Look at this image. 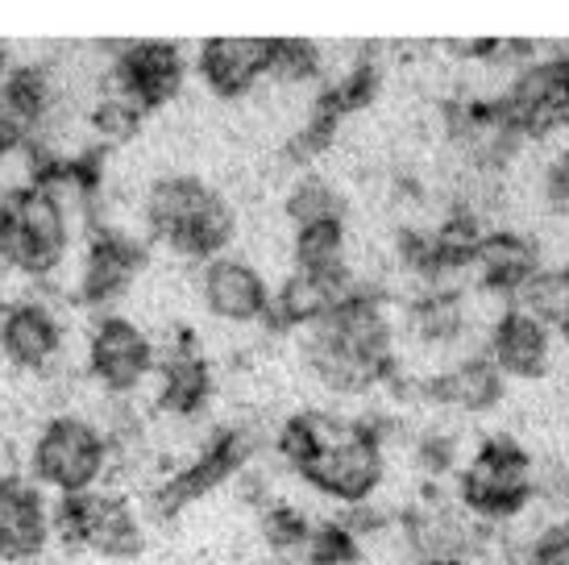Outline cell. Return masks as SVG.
<instances>
[{
	"mask_svg": "<svg viewBox=\"0 0 569 565\" xmlns=\"http://www.w3.org/2000/svg\"><path fill=\"white\" fill-rule=\"evenodd\" d=\"M329 92H332V100L341 105V112L366 109V105L375 100V92H379V67H375V59L362 54L337 83H329Z\"/></svg>",
	"mask_w": 569,
	"mask_h": 565,
	"instance_id": "obj_32",
	"label": "cell"
},
{
	"mask_svg": "<svg viewBox=\"0 0 569 565\" xmlns=\"http://www.w3.org/2000/svg\"><path fill=\"white\" fill-rule=\"evenodd\" d=\"M109 466L112 449L104 428H96L83 416H54V420H47L30 454L33 483L59 490V495L96 490V483L104 478Z\"/></svg>",
	"mask_w": 569,
	"mask_h": 565,
	"instance_id": "obj_4",
	"label": "cell"
},
{
	"mask_svg": "<svg viewBox=\"0 0 569 565\" xmlns=\"http://www.w3.org/2000/svg\"><path fill=\"white\" fill-rule=\"evenodd\" d=\"M503 105L520 133H549L569 126V59L523 67Z\"/></svg>",
	"mask_w": 569,
	"mask_h": 565,
	"instance_id": "obj_12",
	"label": "cell"
},
{
	"mask_svg": "<svg viewBox=\"0 0 569 565\" xmlns=\"http://www.w3.org/2000/svg\"><path fill=\"white\" fill-rule=\"evenodd\" d=\"M403 533L416 562H466L475 549V524L461 503L445 495H425L403 512Z\"/></svg>",
	"mask_w": 569,
	"mask_h": 565,
	"instance_id": "obj_10",
	"label": "cell"
},
{
	"mask_svg": "<svg viewBox=\"0 0 569 565\" xmlns=\"http://www.w3.org/2000/svg\"><path fill=\"white\" fill-rule=\"evenodd\" d=\"M308 533H312V524L300 507H291V503H267L262 507V536L274 553H303Z\"/></svg>",
	"mask_w": 569,
	"mask_h": 565,
	"instance_id": "obj_31",
	"label": "cell"
},
{
	"mask_svg": "<svg viewBox=\"0 0 569 565\" xmlns=\"http://www.w3.org/2000/svg\"><path fill=\"white\" fill-rule=\"evenodd\" d=\"M26 141H30V129L21 126V121H17L9 109H0V158L17 155Z\"/></svg>",
	"mask_w": 569,
	"mask_h": 565,
	"instance_id": "obj_37",
	"label": "cell"
},
{
	"mask_svg": "<svg viewBox=\"0 0 569 565\" xmlns=\"http://www.w3.org/2000/svg\"><path fill=\"white\" fill-rule=\"evenodd\" d=\"M212 399V366L204 361L191 333L174 337L159 366V408L171 416H200Z\"/></svg>",
	"mask_w": 569,
	"mask_h": 565,
	"instance_id": "obj_19",
	"label": "cell"
},
{
	"mask_svg": "<svg viewBox=\"0 0 569 565\" xmlns=\"http://www.w3.org/2000/svg\"><path fill=\"white\" fill-rule=\"evenodd\" d=\"M545 191H549V205L569 217V146L557 155L553 167H549V184H545Z\"/></svg>",
	"mask_w": 569,
	"mask_h": 565,
	"instance_id": "obj_36",
	"label": "cell"
},
{
	"mask_svg": "<svg viewBox=\"0 0 569 565\" xmlns=\"http://www.w3.org/2000/svg\"><path fill=\"white\" fill-rule=\"evenodd\" d=\"M0 354L21 370H47L63 354V325L42 299H17L0 313Z\"/></svg>",
	"mask_w": 569,
	"mask_h": 565,
	"instance_id": "obj_16",
	"label": "cell"
},
{
	"mask_svg": "<svg viewBox=\"0 0 569 565\" xmlns=\"http://www.w3.org/2000/svg\"><path fill=\"white\" fill-rule=\"evenodd\" d=\"M325 54L312 38H270V67L267 79H283V83H308L320 76Z\"/></svg>",
	"mask_w": 569,
	"mask_h": 565,
	"instance_id": "obj_30",
	"label": "cell"
},
{
	"mask_svg": "<svg viewBox=\"0 0 569 565\" xmlns=\"http://www.w3.org/2000/svg\"><path fill=\"white\" fill-rule=\"evenodd\" d=\"M549 329L540 325L537 316H528L523 308H511L495 320L490 329V349L487 358L495 361L499 375L511 378H545L549 375Z\"/></svg>",
	"mask_w": 569,
	"mask_h": 565,
	"instance_id": "obj_18",
	"label": "cell"
},
{
	"mask_svg": "<svg viewBox=\"0 0 569 565\" xmlns=\"http://www.w3.org/2000/svg\"><path fill=\"white\" fill-rule=\"evenodd\" d=\"M296 270L337 287H353L346 267V220L296 229Z\"/></svg>",
	"mask_w": 569,
	"mask_h": 565,
	"instance_id": "obj_23",
	"label": "cell"
},
{
	"mask_svg": "<svg viewBox=\"0 0 569 565\" xmlns=\"http://www.w3.org/2000/svg\"><path fill=\"white\" fill-rule=\"evenodd\" d=\"M349 287H337V282L312 279V275H291V279L270 296V313L267 320L274 329H317L320 320L337 308V299L346 296Z\"/></svg>",
	"mask_w": 569,
	"mask_h": 565,
	"instance_id": "obj_22",
	"label": "cell"
},
{
	"mask_svg": "<svg viewBox=\"0 0 569 565\" xmlns=\"http://www.w3.org/2000/svg\"><path fill=\"white\" fill-rule=\"evenodd\" d=\"M520 296H523V313L537 316L545 329L561 333L569 341V267L540 270Z\"/></svg>",
	"mask_w": 569,
	"mask_h": 565,
	"instance_id": "obj_27",
	"label": "cell"
},
{
	"mask_svg": "<svg viewBox=\"0 0 569 565\" xmlns=\"http://www.w3.org/2000/svg\"><path fill=\"white\" fill-rule=\"evenodd\" d=\"M146 225L183 258H221L238 234V212L196 175H162L146 191Z\"/></svg>",
	"mask_w": 569,
	"mask_h": 565,
	"instance_id": "obj_1",
	"label": "cell"
},
{
	"mask_svg": "<svg viewBox=\"0 0 569 565\" xmlns=\"http://www.w3.org/2000/svg\"><path fill=\"white\" fill-rule=\"evenodd\" d=\"M0 109H9L26 129L42 126L54 109V79L47 67L21 63L9 71L4 88H0Z\"/></svg>",
	"mask_w": 569,
	"mask_h": 565,
	"instance_id": "obj_25",
	"label": "cell"
},
{
	"mask_svg": "<svg viewBox=\"0 0 569 565\" xmlns=\"http://www.w3.org/2000/svg\"><path fill=\"white\" fill-rule=\"evenodd\" d=\"M159 366V349L129 316H100L88 337V370L112 395L138 391Z\"/></svg>",
	"mask_w": 569,
	"mask_h": 565,
	"instance_id": "obj_8",
	"label": "cell"
},
{
	"mask_svg": "<svg viewBox=\"0 0 569 565\" xmlns=\"http://www.w3.org/2000/svg\"><path fill=\"white\" fill-rule=\"evenodd\" d=\"M416 462H420V470L425 474H449L453 470V462H458V440L449 437V433H425L420 445H416Z\"/></svg>",
	"mask_w": 569,
	"mask_h": 565,
	"instance_id": "obj_34",
	"label": "cell"
},
{
	"mask_svg": "<svg viewBox=\"0 0 569 565\" xmlns=\"http://www.w3.org/2000/svg\"><path fill=\"white\" fill-rule=\"evenodd\" d=\"M50 545V507L33 478H0V562L21 565L42 557Z\"/></svg>",
	"mask_w": 569,
	"mask_h": 565,
	"instance_id": "obj_11",
	"label": "cell"
},
{
	"mask_svg": "<svg viewBox=\"0 0 569 565\" xmlns=\"http://www.w3.org/2000/svg\"><path fill=\"white\" fill-rule=\"evenodd\" d=\"M470 267H478V279L490 291H523L540 275V254L523 234L495 229V234H482Z\"/></svg>",
	"mask_w": 569,
	"mask_h": 565,
	"instance_id": "obj_21",
	"label": "cell"
},
{
	"mask_svg": "<svg viewBox=\"0 0 569 565\" xmlns=\"http://www.w3.org/2000/svg\"><path fill=\"white\" fill-rule=\"evenodd\" d=\"M346 424L349 420L332 416V412H296V416L279 428V454H283V462L291 470L303 474L325 449H329L332 440L346 433Z\"/></svg>",
	"mask_w": 569,
	"mask_h": 565,
	"instance_id": "obj_24",
	"label": "cell"
},
{
	"mask_svg": "<svg viewBox=\"0 0 569 565\" xmlns=\"http://www.w3.org/2000/svg\"><path fill=\"white\" fill-rule=\"evenodd\" d=\"M308 366L312 375L337 395H366L379 383H396V358H379L366 349L349 346L341 337H332L329 329H312L308 337Z\"/></svg>",
	"mask_w": 569,
	"mask_h": 565,
	"instance_id": "obj_14",
	"label": "cell"
},
{
	"mask_svg": "<svg viewBox=\"0 0 569 565\" xmlns=\"http://www.w3.org/2000/svg\"><path fill=\"white\" fill-rule=\"evenodd\" d=\"M537 490L532 457L516 437H487L466 462L458 483V503L478 519L520 516Z\"/></svg>",
	"mask_w": 569,
	"mask_h": 565,
	"instance_id": "obj_5",
	"label": "cell"
},
{
	"mask_svg": "<svg viewBox=\"0 0 569 565\" xmlns=\"http://www.w3.org/2000/svg\"><path fill=\"white\" fill-rule=\"evenodd\" d=\"M287 217L296 220V229H308V225L346 220V208H341V196L320 175H303L300 184L291 188V196H287Z\"/></svg>",
	"mask_w": 569,
	"mask_h": 565,
	"instance_id": "obj_28",
	"label": "cell"
},
{
	"mask_svg": "<svg viewBox=\"0 0 569 565\" xmlns=\"http://www.w3.org/2000/svg\"><path fill=\"white\" fill-rule=\"evenodd\" d=\"M258 454V433L246 428V424H229V428H217L212 437L204 440V449L191 457L183 470H174L171 478H162L154 495H150V512L159 519L179 516L183 507L200 503L204 495L229 483L233 474H241L250 466V457Z\"/></svg>",
	"mask_w": 569,
	"mask_h": 565,
	"instance_id": "obj_6",
	"label": "cell"
},
{
	"mask_svg": "<svg viewBox=\"0 0 569 565\" xmlns=\"http://www.w3.org/2000/svg\"><path fill=\"white\" fill-rule=\"evenodd\" d=\"M308 565H362V541L349 528L346 519H325L312 524L308 545H303Z\"/></svg>",
	"mask_w": 569,
	"mask_h": 565,
	"instance_id": "obj_29",
	"label": "cell"
},
{
	"mask_svg": "<svg viewBox=\"0 0 569 565\" xmlns=\"http://www.w3.org/2000/svg\"><path fill=\"white\" fill-rule=\"evenodd\" d=\"M387 474V454H382V433L366 420H349L346 433L332 440L329 449L300 474L303 483H312L320 495L346 503V507H362L375 499Z\"/></svg>",
	"mask_w": 569,
	"mask_h": 565,
	"instance_id": "obj_7",
	"label": "cell"
},
{
	"mask_svg": "<svg viewBox=\"0 0 569 565\" xmlns=\"http://www.w3.org/2000/svg\"><path fill=\"white\" fill-rule=\"evenodd\" d=\"M92 126H96V133H100V138L126 141V138H133V133H138V126H142V112L133 109L129 100H121V96L112 92L92 109Z\"/></svg>",
	"mask_w": 569,
	"mask_h": 565,
	"instance_id": "obj_33",
	"label": "cell"
},
{
	"mask_svg": "<svg viewBox=\"0 0 569 565\" xmlns=\"http://www.w3.org/2000/svg\"><path fill=\"white\" fill-rule=\"evenodd\" d=\"M9 71H13V59H9V47L0 42V88H4V79H9Z\"/></svg>",
	"mask_w": 569,
	"mask_h": 565,
	"instance_id": "obj_38",
	"label": "cell"
},
{
	"mask_svg": "<svg viewBox=\"0 0 569 565\" xmlns=\"http://www.w3.org/2000/svg\"><path fill=\"white\" fill-rule=\"evenodd\" d=\"M183 76L188 63L174 42H126L112 54V92L129 100L142 117L171 105L183 88Z\"/></svg>",
	"mask_w": 569,
	"mask_h": 565,
	"instance_id": "obj_9",
	"label": "cell"
},
{
	"mask_svg": "<svg viewBox=\"0 0 569 565\" xmlns=\"http://www.w3.org/2000/svg\"><path fill=\"white\" fill-rule=\"evenodd\" d=\"M146 267V246L117 229H96L83 254L80 270V299L92 308H109L112 299H121L133 287V279Z\"/></svg>",
	"mask_w": 569,
	"mask_h": 565,
	"instance_id": "obj_13",
	"label": "cell"
},
{
	"mask_svg": "<svg viewBox=\"0 0 569 565\" xmlns=\"http://www.w3.org/2000/svg\"><path fill=\"white\" fill-rule=\"evenodd\" d=\"M416 565H458V562H416Z\"/></svg>",
	"mask_w": 569,
	"mask_h": 565,
	"instance_id": "obj_39",
	"label": "cell"
},
{
	"mask_svg": "<svg viewBox=\"0 0 569 565\" xmlns=\"http://www.w3.org/2000/svg\"><path fill=\"white\" fill-rule=\"evenodd\" d=\"M196 63H200V79L212 92L238 100L267 76L270 38H208Z\"/></svg>",
	"mask_w": 569,
	"mask_h": 565,
	"instance_id": "obj_17",
	"label": "cell"
},
{
	"mask_svg": "<svg viewBox=\"0 0 569 565\" xmlns=\"http://www.w3.org/2000/svg\"><path fill=\"white\" fill-rule=\"evenodd\" d=\"M528 565H569V524H553L537 536Z\"/></svg>",
	"mask_w": 569,
	"mask_h": 565,
	"instance_id": "obj_35",
	"label": "cell"
},
{
	"mask_svg": "<svg viewBox=\"0 0 569 565\" xmlns=\"http://www.w3.org/2000/svg\"><path fill=\"white\" fill-rule=\"evenodd\" d=\"M200 296H204L208 313L229 320V325H253L267 320L270 313V291L262 275L246 262V258H212L200 279Z\"/></svg>",
	"mask_w": 569,
	"mask_h": 565,
	"instance_id": "obj_15",
	"label": "cell"
},
{
	"mask_svg": "<svg viewBox=\"0 0 569 565\" xmlns=\"http://www.w3.org/2000/svg\"><path fill=\"white\" fill-rule=\"evenodd\" d=\"M416 391L425 395V399H432V404H445V408L487 412L503 395V375L495 370V361L487 354H478V358H466L458 366L441 370V375L425 378Z\"/></svg>",
	"mask_w": 569,
	"mask_h": 565,
	"instance_id": "obj_20",
	"label": "cell"
},
{
	"mask_svg": "<svg viewBox=\"0 0 569 565\" xmlns=\"http://www.w3.org/2000/svg\"><path fill=\"white\" fill-rule=\"evenodd\" d=\"M50 536H59L67 549H88L109 562H129L146 549L142 516L117 490L59 495L50 507Z\"/></svg>",
	"mask_w": 569,
	"mask_h": 565,
	"instance_id": "obj_3",
	"label": "cell"
},
{
	"mask_svg": "<svg viewBox=\"0 0 569 565\" xmlns=\"http://www.w3.org/2000/svg\"><path fill=\"white\" fill-rule=\"evenodd\" d=\"M71 220L63 196L42 184H17L0 196V262L30 279H47L63 267Z\"/></svg>",
	"mask_w": 569,
	"mask_h": 565,
	"instance_id": "obj_2",
	"label": "cell"
},
{
	"mask_svg": "<svg viewBox=\"0 0 569 565\" xmlns=\"http://www.w3.org/2000/svg\"><path fill=\"white\" fill-rule=\"evenodd\" d=\"M408 325L411 333L420 337V341H453L466 325V304H461L458 291H449V287H428L425 296L411 299L408 308Z\"/></svg>",
	"mask_w": 569,
	"mask_h": 565,
	"instance_id": "obj_26",
	"label": "cell"
}]
</instances>
